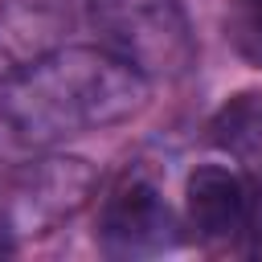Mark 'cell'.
<instances>
[{"label":"cell","instance_id":"obj_4","mask_svg":"<svg viewBox=\"0 0 262 262\" xmlns=\"http://www.w3.org/2000/svg\"><path fill=\"white\" fill-rule=\"evenodd\" d=\"M98 242L106 254H119V258L168 250L176 242V221H172V209L160 196V188L139 176L123 180L102 205Z\"/></svg>","mask_w":262,"mask_h":262},{"label":"cell","instance_id":"obj_5","mask_svg":"<svg viewBox=\"0 0 262 262\" xmlns=\"http://www.w3.org/2000/svg\"><path fill=\"white\" fill-rule=\"evenodd\" d=\"M70 25V0H8L0 8V70L41 57Z\"/></svg>","mask_w":262,"mask_h":262},{"label":"cell","instance_id":"obj_6","mask_svg":"<svg viewBox=\"0 0 262 262\" xmlns=\"http://www.w3.org/2000/svg\"><path fill=\"white\" fill-rule=\"evenodd\" d=\"M184 196H188V225L196 229V237H225L246 221V188L229 168L201 164L188 176Z\"/></svg>","mask_w":262,"mask_h":262},{"label":"cell","instance_id":"obj_2","mask_svg":"<svg viewBox=\"0 0 262 262\" xmlns=\"http://www.w3.org/2000/svg\"><path fill=\"white\" fill-rule=\"evenodd\" d=\"M94 16L111 49L139 74L176 78L192 66V37L176 0H94Z\"/></svg>","mask_w":262,"mask_h":262},{"label":"cell","instance_id":"obj_8","mask_svg":"<svg viewBox=\"0 0 262 262\" xmlns=\"http://www.w3.org/2000/svg\"><path fill=\"white\" fill-rule=\"evenodd\" d=\"M12 250H16V233H12L8 221L0 217V254H12Z\"/></svg>","mask_w":262,"mask_h":262},{"label":"cell","instance_id":"obj_3","mask_svg":"<svg viewBox=\"0 0 262 262\" xmlns=\"http://www.w3.org/2000/svg\"><path fill=\"white\" fill-rule=\"evenodd\" d=\"M94 192V168L86 160H33L0 184V217L16 237L49 233L74 217Z\"/></svg>","mask_w":262,"mask_h":262},{"label":"cell","instance_id":"obj_7","mask_svg":"<svg viewBox=\"0 0 262 262\" xmlns=\"http://www.w3.org/2000/svg\"><path fill=\"white\" fill-rule=\"evenodd\" d=\"M242 8H246V20H250V29L262 37V0H242Z\"/></svg>","mask_w":262,"mask_h":262},{"label":"cell","instance_id":"obj_1","mask_svg":"<svg viewBox=\"0 0 262 262\" xmlns=\"http://www.w3.org/2000/svg\"><path fill=\"white\" fill-rule=\"evenodd\" d=\"M147 78L106 49H53L0 78V164L33 160L82 131L131 119Z\"/></svg>","mask_w":262,"mask_h":262}]
</instances>
